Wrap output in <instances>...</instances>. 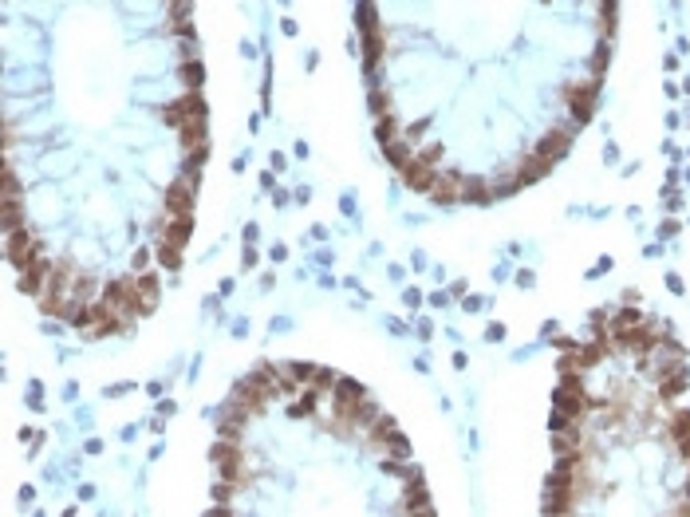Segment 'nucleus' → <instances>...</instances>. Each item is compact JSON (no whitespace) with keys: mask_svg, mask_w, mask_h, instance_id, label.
Returning <instances> with one entry per match:
<instances>
[{"mask_svg":"<svg viewBox=\"0 0 690 517\" xmlns=\"http://www.w3.org/2000/svg\"><path fill=\"white\" fill-rule=\"evenodd\" d=\"M663 237H671V233H678V222H663V229H659Z\"/></svg>","mask_w":690,"mask_h":517,"instance_id":"13","label":"nucleus"},{"mask_svg":"<svg viewBox=\"0 0 690 517\" xmlns=\"http://www.w3.org/2000/svg\"><path fill=\"white\" fill-rule=\"evenodd\" d=\"M671 434H675V443H678V454L690 458V411H678L675 419H671Z\"/></svg>","mask_w":690,"mask_h":517,"instance_id":"6","label":"nucleus"},{"mask_svg":"<svg viewBox=\"0 0 690 517\" xmlns=\"http://www.w3.org/2000/svg\"><path fill=\"white\" fill-rule=\"evenodd\" d=\"M162 119H166L170 126H178V131H182L186 123H206V103H202V95H197V91L178 95L174 103H166V107H162Z\"/></svg>","mask_w":690,"mask_h":517,"instance_id":"1","label":"nucleus"},{"mask_svg":"<svg viewBox=\"0 0 690 517\" xmlns=\"http://www.w3.org/2000/svg\"><path fill=\"white\" fill-rule=\"evenodd\" d=\"M158 265H162V269H170V272H174V269H178V265H182V249L158 245Z\"/></svg>","mask_w":690,"mask_h":517,"instance_id":"9","label":"nucleus"},{"mask_svg":"<svg viewBox=\"0 0 690 517\" xmlns=\"http://www.w3.org/2000/svg\"><path fill=\"white\" fill-rule=\"evenodd\" d=\"M595 99H600V79H588V83H572V87H564V107H568L580 123H588L592 119V111H595Z\"/></svg>","mask_w":690,"mask_h":517,"instance_id":"2","label":"nucleus"},{"mask_svg":"<svg viewBox=\"0 0 690 517\" xmlns=\"http://www.w3.org/2000/svg\"><path fill=\"white\" fill-rule=\"evenodd\" d=\"M568 147H572V131H552L548 138H541V142H536V154H545V158L557 162V158H564V150H568Z\"/></svg>","mask_w":690,"mask_h":517,"instance_id":"4","label":"nucleus"},{"mask_svg":"<svg viewBox=\"0 0 690 517\" xmlns=\"http://www.w3.org/2000/svg\"><path fill=\"white\" fill-rule=\"evenodd\" d=\"M501 336H505V328H501V324H489V328H485V340H501Z\"/></svg>","mask_w":690,"mask_h":517,"instance_id":"12","label":"nucleus"},{"mask_svg":"<svg viewBox=\"0 0 690 517\" xmlns=\"http://www.w3.org/2000/svg\"><path fill=\"white\" fill-rule=\"evenodd\" d=\"M194 186H197V174H182L166 190V210L174 218H190V210H194Z\"/></svg>","mask_w":690,"mask_h":517,"instance_id":"3","label":"nucleus"},{"mask_svg":"<svg viewBox=\"0 0 690 517\" xmlns=\"http://www.w3.org/2000/svg\"><path fill=\"white\" fill-rule=\"evenodd\" d=\"M371 111L383 119V115H391V103H387V91H371Z\"/></svg>","mask_w":690,"mask_h":517,"instance_id":"10","label":"nucleus"},{"mask_svg":"<svg viewBox=\"0 0 690 517\" xmlns=\"http://www.w3.org/2000/svg\"><path fill=\"white\" fill-rule=\"evenodd\" d=\"M426 194H430V197H434V202H458V182H454V178H434V186H430V190H426Z\"/></svg>","mask_w":690,"mask_h":517,"instance_id":"8","label":"nucleus"},{"mask_svg":"<svg viewBox=\"0 0 690 517\" xmlns=\"http://www.w3.org/2000/svg\"><path fill=\"white\" fill-rule=\"evenodd\" d=\"M548 166H552V158H545V154H536V150H533V158H525L521 174H517V182L529 186V182H536V178H545Z\"/></svg>","mask_w":690,"mask_h":517,"instance_id":"5","label":"nucleus"},{"mask_svg":"<svg viewBox=\"0 0 690 517\" xmlns=\"http://www.w3.org/2000/svg\"><path fill=\"white\" fill-rule=\"evenodd\" d=\"M182 79H186L190 87H197V83H202V63H194V60L182 63Z\"/></svg>","mask_w":690,"mask_h":517,"instance_id":"11","label":"nucleus"},{"mask_svg":"<svg viewBox=\"0 0 690 517\" xmlns=\"http://www.w3.org/2000/svg\"><path fill=\"white\" fill-rule=\"evenodd\" d=\"M138 308L142 316L158 308V277H138Z\"/></svg>","mask_w":690,"mask_h":517,"instance_id":"7","label":"nucleus"}]
</instances>
